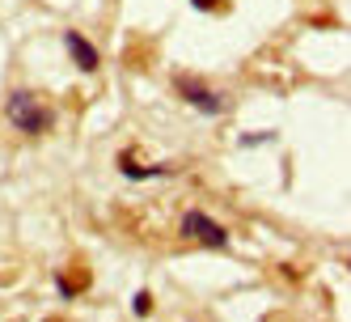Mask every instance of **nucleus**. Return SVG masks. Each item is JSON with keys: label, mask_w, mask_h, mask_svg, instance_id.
<instances>
[{"label": "nucleus", "mask_w": 351, "mask_h": 322, "mask_svg": "<svg viewBox=\"0 0 351 322\" xmlns=\"http://www.w3.org/2000/svg\"><path fill=\"white\" fill-rule=\"evenodd\" d=\"M191 5H195V9H216L220 0H191Z\"/></svg>", "instance_id": "423d86ee"}, {"label": "nucleus", "mask_w": 351, "mask_h": 322, "mask_svg": "<svg viewBox=\"0 0 351 322\" xmlns=\"http://www.w3.org/2000/svg\"><path fill=\"white\" fill-rule=\"evenodd\" d=\"M5 119L13 123L17 132H47L56 123V115L47 111L43 102H38V93H30V89H13L9 97H5Z\"/></svg>", "instance_id": "f257e3e1"}, {"label": "nucleus", "mask_w": 351, "mask_h": 322, "mask_svg": "<svg viewBox=\"0 0 351 322\" xmlns=\"http://www.w3.org/2000/svg\"><path fill=\"white\" fill-rule=\"evenodd\" d=\"M173 89H178V97L186 106L195 111H204V115H224V97L216 89H208L204 81H195V77H173Z\"/></svg>", "instance_id": "7ed1b4c3"}, {"label": "nucleus", "mask_w": 351, "mask_h": 322, "mask_svg": "<svg viewBox=\"0 0 351 322\" xmlns=\"http://www.w3.org/2000/svg\"><path fill=\"white\" fill-rule=\"evenodd\" d=\"M64 47H68V56L77 60L81 72H93V68H97V47H93L81 30H64Z\"/></svg>", "instance_id": "20e7f679"}, {"label": "nucleus", "mask_w": 351, "mask_h": 322, "mask_svg": "<svg viewBox=\"0 0 351 322\" xmlns=\"http://www.w3.org/2000/svg\"><path fill=\"white\" fill-rule=\"evenodd\" d=\"M132 310H136V314H148V310H153V301H148V292H136V301H132Z\"/></svg>", "instance_id": "39448f33"}, {"label": "nucleus", "mask_w": 351, "mask_h": 322, "mask_svg": "<svg viewBox=\"0 0 351 322\" xmlns=\"http://www.w3.org/2000/svg\"><path fill=\"white\" fill-rule=\"evenodd\" d=\"M182 238L186 242H199V246H212V251H224L229 246V229L220 225V220H212L208 212H182Z\"/></svg>", "instance_id": "f03ea898"}]
</instances>
